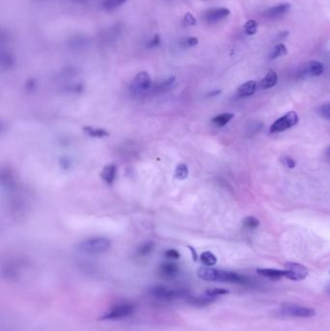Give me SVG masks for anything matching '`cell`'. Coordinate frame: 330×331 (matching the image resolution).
<instances>
[{
    "label": "cell",
    "mask_w": 330,
    "mask_h": 331,
    "mask_svg": "<svg viewBox=\"0 0 330 331\" xmlns=\"http://www.w3.org/2000/svg\"><path fill=\"white\" fill-rule=\"evenodd\" d=\"M160 43H161V39H160V37H159L158 35H155V36H154V37L148 42L147 46H148V47H157V46L160 45Z\"/></svg>",
    "instance_id": "obj_35"
},
{
    "label": "cell",
    "mask_w": 330,
    "mask_h": 331,
    "mask_svg": "<svg viewBox=\"0 0 330 331\" xmlns=\"http://www.w3.org/2000/svg\"><path fill=\"white\" fill-rule=\"evenodd\" d=\"M183 23L186 25H195L197 23V19L191 13H186L183 17Z\"/></svg>",
    "instance_id": "obj_33"
},
{
    "label": "cell",
    "mask_w": 330,
    "mask_h": 331,
    "mask_svg": "<svg viewBox=\"0 0 330 331\" xmlns=\"http://www.w3.org/2000/svg\"><path fill=\"white\" fill-rule=\"evenodd\" d=\"M189 175V169L187 165L185 164H179L177 165L176 169H175V176L180 179V180H184L188 177Z\"/></svg>",
    "instance_id": "obj_23"
},
{
    "label": "cell",
    "mask_w": 330,
    "mask_h": 331,
    "mask_svg": "<svg viewBox=\"0 0 330 331\" xmlns=\"http://www.w3.org/2000/svg\"><path fill=\"white\" fill-rule=\"evenodd\" d=\"M234 113L232 112H225V113H221L219 115L215 116L212 119V123L217 127H224L226 126L233 118H234Z\"/></svg>",
    "instance_id": "obj_17"
},
{
    "label": "cell",
    "mask_w": 330,
    "mask_h": 331,
    "mask_svg": "<svg viewBox=\"0 0 330 331\" xmlns=\"http://www.w3.org/2000/svg\"><path fill=\"white\" fill-rule=\"evenodd\" d=\"M287 53H288V49H287L286 46L284 44H278V45H276L274 47V48L272 49V51L270 52L269 58L272 59V60L273 59H277V58H279L281 56L286 55Z\"/></svg>",
    "instance_id": "obj_20"
},
{
    "label": "cell",
    "mask_w": 330,
    "mask_h": 331,
    "mask_svg": "<svg viewBox=\"0 0 330 331\" xmlns=\"http://www.w3.org/2000/svg\"><path fill=\"white\" fill-rule=\"evenodd\" d=\"M152 87V79L146 72L139 73L131 82L130 91L135 96L144 94Z\"/></svg>",
    "instance_id": "obj_5"
},
{
    "label": "cell",
    "mask_w": 330,
    "mask_h": 331,
    "mask_svg": "<svg viewBox=\"0 0 330 331\" xmlns=\"http://www.w3.org/2000/svg\"><path fill=\"white\" fill-rule=\"evenodd\" d=\"M153 248H154V244L152 242H145L139 247L138 254L141 256H146L152 252Z\"/></svg>",
    "instance_id": "obj_27"
},
{
    "label": "cell",
    "mask_w": 330,
    "mask_h": 331,
    "mask_svg": "<svg viewBox=\"0 0 330 331\" xmlns=\"http://www.w3.org/2000/svg\"><path fill=\"white\" fill-rule=\"evenodd\" d=\"M328 293H329V294H330V287H329V289H328Z\"/></svg>",
    "instance_id": "obj_37"
},
{
    "label": "cell",
    "mask_w": 330,
    "mask_h": 331,
    "mask_svg": "<svg viewBox=\"0 0 330 331\" xmlns=\"http://www.w3.org/2000/svg\"><path fill=\"white\" fill-rule=\"evenodd\" d=\"M257 272L265 277H268L272 280H278L282 277H286V270H280L275 268H260L257 269Z\"/></svg>",
    "instance_id": "obj_15"
},
{
    "label": "cell",
    "mask_w": 330,
    "mask_h": 331,
    "mask_svg": "<svg viewBox=\"0 0 330 331\" xmlns=\"http://www.w3.org/2000/svg\"><path fill=\"white\" fill-rule=\"evenodd\" d=\"M243 225L248 229H256L260 225V222L256 217L248 216L245 219H243Z\"/></svg>",
    "instance_id": "obj_29"
},
{
    "label": "cell",
    "mask_w": 330,
    "mask_h": 331,
    "mask_svg": "<svg viewBox=\"0 0 330 331\" xmlns=\"http://www.w3.org/2000/svg\"><path fill=\"white\" fill-rule=\"evenodd\" d=\"M148 296L153 300L162 302H171L174 300H186L189 302L192 298L187 290L165 285L152 286L148 289Z\"/></svg>",
    "instance_id": "obj_2"
},
{
    "label": "cell",
    "mask_w": 330,
    "mask_h": 331,
    "mask_svg": "<svg viewBox=\"0 0 330 331\" xmlns=\"http://www.w3.org/2000/svg\"><path fill=\"white\" fill-rule=\"evenodd\" d=\"M78 1H83V0H78Z\"/></svg>",
    "instance_id": "obj_38"
},
{
    "label": "cell",
    "mask_w": 330,
    "mask_h": 331,
    "mask_svg": "<svg viewBox=\"0 0 330 331\" xmlns=\"http://www.w3.org/2000/svg\"><path fill=\"white\" fill-rule=\"evenodd\" d=\"M173 82H174V78H173V77H171V78H169V79H165L164 81L158 83L157 86L155 87V90H157V91H164V90H167L168 88H170V87L172 86V84H173Z\"/></svg>",
    "instance_id": "obj_28"
},
{
    "label": "cell",
    "mask_w": 330,
    "mask_h": 331,
    "mask_svg": "<svg viewBox=\"0 0 330 331\" xmlns=\"http://www.w3.org/2000/svg\"><path fill=\"white\" fill-rule=\"evenodd\" d=\"M319 113L322 117L327 118V119H330V104H326L324 106H322L319 110Z\"/></svg>",
    "instance_id": "obj_30"
},
{
    "label": "cell",
    "mask_w": 330,
    "mask_h": 331,
    "mask_svg": "<svg viewBox=\"0 0 330 331\" xmlns=\"http://www.w3.org/2000/svg\"><path fill=\"white\" fill-rule=\"evenodd\" d=\"M135 311V307L133 304L129 302H119L110 307L103 315L101 316V320L103 321H118L123 320L132 315Z\"/></svg>",
    "instance_id": "obj_4"
},
{
    "label": "cell",
    "mask_w": 330,
    "mask_h": 331,
    "mask_svg": "<svg viewBox=\"0 0 330 331\" xmlns=\"http://www.w3.org/2000/svg\"><path fill=\"white\" fill-rule=\"evenodd\" d=\"M70 47H75V48H80V47H85L87 45V38H85L84 36H76L73 37L72 39H70Z\"/></svg>",
    "instance_id": "obj_21"
},
{
    "label": "cell",
    "mask_w": 330,
    "mask_h": 331,
    "mask_svg": "<svg viewBox=\"0 0 330 331\" xmlns=\"http://www.w3.org/2000/svg\"><path fill=\"white\" fill-rule=\"evenodd\" d=\"M327 155H328L329 159H330V146L329 147V149L327 150Z\"/></svg>",
    "instance_id": "obj_36"
},
{
    "label": "cell",
    "mask_w": 330,
    "mask_h": 331,
    "mask_svg": "<svg viewBox=\"0 0 330 331\" xmlns=\"http://www.w3.org/2000/svg\"><path fill=\"white\" fill-rule=\"evenodd\" d=\"M14 64V58L9 52L1 53V66L3 68H9Z\"/></svg>",
    "instance_id": "obj_26"
},
{
    "label": "cell",
    "mask_w": 330,
    "mask_h": 331,
    "mask_svg": "<svg viewBox=\"0 0 330 331\" xmlns=\"http://www.w3.org/2000/svg\"><path fill=\"white\" fill-rule=\"evenodd\" d=\"M164 255L167 259H171V260H177L180 258V253L175 249H168Z\"/></svg>",
    "instance_id": "obj_32"
},
{
    "label": "cell",
    "mask_w": 330,
    "mask_h": 331,
    "mask_svg": "<svg viewBox=\"0 0 330 331\" xmlns=\"http://www.w3.org/2000/svg\"><path fill=\"white\" fill-rule=\"evenodd\" d=\"M179 268L173 263H164L159 267V274L166 279H173L178 275Z\"/></svg>",
    "instance_id": "obj_11"
},
{
    "label": "cell",
    "mask_w": 330,
    "mask_h": 331,
    "mask_svg": "<svg viewBox=\"0 0 330 331\" xmlns=\"http://www.w3.org/2000/svg\"><path fill=\"white\" fill-rule=\"evenodd\" d=\"M325 71L324 64L319 61H309L304 64L299 71V76L301 78H315L321 76Z\"/></svg>",
    "instance_id": "obj_9"
},
{
    "label": "cell",
    "mask_w": 330,
    "mask_h": 331,
    "mask_svg": "<svg viewBox=\"0 0 330 331\" xmlns=\"http://www.w3.org/2000/svg\"><path fill=\"white\" fill-rule=\"evenodd\" d=\"M230 294L229 290L226 289H220V288H215V289H209L207 291H205V295L206 297L212 298V299H216L219 296H225Z\"/></svg>",
    "instance_id": "obj_24"
},
{
    "label": "cell",
    "mask_w": 330,
    "mask_h": 331,
    "mask_svg": "<svg viewBox=\"0 0 330 331\" xmlns=\"http://www.w3.org/2000/svg\"><path fill=\"white\" fill-rule=\"evenodd\" d=\"M281 314L292 318H311L316 315L313 308L296 304H286L281 308Z\"/></svg>",
    "instance_id": "obj_7"
},
{
    "label": "cell",
    "mask_w": 330,
    "mask_h": 331,
    "mask_svg": "<svg viewBox=\"0 0 330 331\" xmlns=\"http://www.w3.org/2000/svg\"><path fill=\"white\" fill-rule=\"evenodd\" d=\"M290 10H291L290 3H282L277 6H273V7L269 8L266 12V16L270 18H279L281 16H285Z\"/></svg>",
    "instance_id": "obj_13"
},
{
    "label": "cell",
    "mask_w": 330,
    "mask_h": 331,
    "mask_svg": "<svg viewBox=\"0 0 330 331\" xmlns=\"http://www.w3.org/2000/svg\"><path fill=\"white\" fill-rule=\"evenodd\" d=\"M282 162H283L284 165L289 169H294L297 166L296 161L292 157H283L282 158Z\"/></svg>",
    "instance_id": "obj_34"
},
{
    "label": "cell",
    "mask_w": 330,
    "mask_h": 331,
    "mask_svg": "<svg viewBox=\"0 0 330 331\" xmlns=\"http://www.w3.org/2000/svg\"><path fill=\"white\" fill-rule=\"evenodd\" d=\"M201 262L205 265V267H213L217 264V258L213 253L205 251L201 255Z\"/></svg>",
    "instance_id": "obj_19"
},
{
    "label": "cell",
    "mask_w": 330,
    "mask_h": 331,
    "mask_svg": "<svg viewBox=\"0 0 330 331\" xmlns=\"http://www.w3.org/2000/svg\"><path fill=\"white\" fill-rule=\"evenodd\" d=\"M183 46H187V47H195L199 44V40L196 37H187L185 38L183 41H181Z\"/></svg>",
    "instance_id": "obj_31"
},
{
    "label": "cell",
    "mask_w": 330,
    "mask_h": 331,
    "mask_svg": "<svg viewBox=\"0 0 330 331\" xmlns=\"http://www.w3.org/2000/svg\"><path fill=\"white\" fill-rule=\"evenodd\" d=\"M111 241L106 237H93L81 241L77 245L79 252L85 254H101L110 249Z\"/></svg>",
    "instance_id": "obj_3"
},
{
    "label": "cell",
    "mask_w": 330,
    "mask_h": 331,
    "mask_svg": "<svg viewBox=\"0 0 330 331\" xmlns=\"http://www.w3.org/2000/svg\"><path fill=\"white\" fill-rule=\"evenodd\" d=\"M126 1L127 0H104L103 7H104V9H106L108 11H111V10L118 8L122 4H124Z\"/></svg>",
    "instance_id": "obj_25"
},
{
    "label": "cell",
    "mask_w": 330,
    "mask_h": 331,
    "mask_svg": "<svg viewBox=\"0 0 330 331\" xmlns=\"http://www.w3.org/2000/svg\"><path fill=\"white\" fill-rule=\"evenodd\" d=\"M83 131L90 137L93 138H104L109 136V133L101 128H94V127L85 126L83 128Z\"/></svg>",
    "instance_id": "obj_18"
},
{
    "label": "cell",
    "mask_w": 330,
    "mask_h": 331,
    "mask_svg": "<svg viewBox=\"0 0 330 331\" xmlns=\"http://www.w3.org/2000/svg\"><path fill=\"white\" fill-rule=\"evenodd\" d=\"M299 115L296 111L292 110L287 112L285 115L278 118L271 126H270V133L276 134L281 133L292 127L297 125L299 123Z\"/></svg>",
    "instance_id": "obj_6"
},
{
    "label": "cell",
    "mask_w": 330,
    "mask_h": 331,
    "mask_svg": "<svg viewBox=\"0 0 330 331\" xmlns=\"http://www.w3.org/2000/svg\"><path fill=\"white\" fill-rule=\"evenodd\" d=\"M258 87V83L255 80H248L247 82L241 84L236 91L238 98H246L255 94Z\"/></svg>",
    "instance_id": "obj_12"
},
{
    "label": "cell",
    "mask_w": 330,
    "mask_h": 331,
    "mask_svg": "<svg viewBox=\"0 0 330 331\" xmlns=\"http://www.w3.org/2000/svg\"><path fill=\"white\" fill-rule=\"evenodd\" d=\"M258 26H259V24H258L257 20L249 19L243 25V29H244V31H245V33L247 35L252 36V35H255L258 32Z\"/></svg>",
    "instance_id": "obj_22"
},
{
    "label": "cell",
    "mask_w": 330,
    "mask_h": 331,
    "mask_svg": "<svg viewBox=\"0 0 330 331\" xmlns=\"http://www.w3.org/2000/svg\"><path fill=\"white\" fill-rule=\"evenodd\" d=\"M198 276L205 281L224 282L246 285L249 283L248 278L239 275L236 272L211 268H201L198 270Z\"/></svg>",
    "instance_id": "obj_1"
},
{
    "label": "cell",
    "mask_w": 330,
    "mask_h": 331,
    "mask_svg": "<svg viewBox=\"0 0 330 331\" xmlns=\"http://www.w3.org/2000/svg\"><path fill=\"white\" fill-rule=\"evenodd\" d=\"M286 278L293 281H302L308 275V270L304 266L298 263H287L285 265Z\"/></svg>",
    "instance_id": "obj_8"
},
{
    "label": "cell",
    "mask_w": 330,
    "mask_h": 331,
    "mask_svg": "<svg viewBox=\"0 0 330 331\" xmlns=\"http://www.w3.org/2000/svg\"><path fill=\"white\" fill-rule=\"evenodd\" d=\"M231 11L227 8H214L208 10L205 14V20L210 23H216L230 16Z\"/></svg>",
    "instance_id": "obj_10"
},
{
    "label": "cell",
    "mask_w": 330,
    "mask_h": 331,
    "mask_svg": "<svg viewBox=\"0 0 330 331\" xmlns=\"http://www.w3.org/2000/svg\"><path fill=\"white\" fill-rule=\"evenodd\" d=\"M278 82V76L277 73L273 70H269L267 75L265 76V78L262 79L259 83L260 88L262 89H269L272 88L273 86H275Z\"/></svg>",
    "instance_id": "obj_14"
},
{
    "label": "cell",
    "mask_w": 330,
    "mask_h": 331,
    "mask_svg": "<svg viewBox=\"0 0 330 331\" xmlns=\"http://www.w3.org/2000/svg\"><path fill=\"white\" fill-rule=\"evenodd\" d=\"M116 172H117L116 166L114 164H110L103 169L101 176L107 184H112L116 176Z\"/></svg>",
    "instance_id": "obj_16"
}]
</instances>
